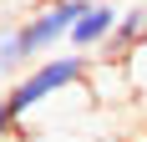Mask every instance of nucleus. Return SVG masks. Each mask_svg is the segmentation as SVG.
<instances>
[{
  "label": "nucleus",
  "instance_id": "nucleus-2",
  "mask_svg": "<svg viewBox=\"0 0 147 142\" xmlns=\"http://www.w3.org/2000/svg\"><path fill=\"white\" fill-rule=\"evenodd\" d=\"M81 10H86V0H46L41 10H30L20 20V51H26L30 66L56 56L61 41H71V26L81 20Z\"/></svg>",
  "mask_w": 147,
  "mask_h": 142
},
{
  "label": "nucleus",
  "instance_id": "nucleus-1",
  "mask_svg": "<svg viewBox=\"0 0 147 142\" xmlns=\"http://www.w3.org/2000/svg\"><path fill=\"white\" fill-rule=\"evenodd\" d=\"M86 76H91V61L81 56V51H56V56H46V61H36V66H26V71L10 81V91H5L10 117H15V122H26L36 107H46L51 97H61V91L81 86Z\"/></svg>",
  "mask_w": 147,
  "mask_h": 142
},
{
  "label": "nucleus",
  "instance_id": "nucleus-5",
  "mask_svg": "<svg viewBox=\"0 0 147 142\" xmlns=\"http://www.w3.org/2000/svg\"><path fill=\"white\" fill-rule=\"evenodd\" d=\"M15 132H20V122L10 117V101H5V91H0V142H10Z\"/></svg>",
  "mask_w": 147,
  "mask_h": 142
},
{
  "label": "nucleus",
  "instance_id": "nucleus-3",
  "mask_svg": "<svg viewBox=\"0 0 147 142\" xmlns=\"http://www.w3.org/2000/svg\"><path fill=\"white\" fill-rule=\"evenodd\" d=\"M117 20H122V10L112 5V0H107V5H86L81 20L71 26V51H81V56L102 51V46L117 36Z\"/></svg>",
  "mask_w": 147,
  "mask_h": 142
},
{
  "label": "nucleus",
  "instance_id": "nucleus-4",
  "mask_svg": "<svg viewBox=\"0 0 147 142\" xmlns=\"http://www.w3.org/2000/svg\"><path fill=\"white\" fill-rule=\"evenodd\" d=\"M26 66V51H20V20H0V81L15 76Z\"/></svg>",
  "mask_w": 147,
  "mask_h": 142
},
{
  "label": "nucleus",
  "instance_id": "nucleus-6",
  "mask_svg": "<svg viewBox=\"0 0 147 142\" xmlns=\"http://www.w3.org/2000/svg\"><path fill=\"white\" fill-rule=\"evenodd\" d=\"M86 5H107V0H86Z\"/></svg>",
  "mask_w": 147,
  "mask_h": 142
}]
</instances>
